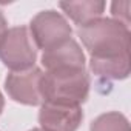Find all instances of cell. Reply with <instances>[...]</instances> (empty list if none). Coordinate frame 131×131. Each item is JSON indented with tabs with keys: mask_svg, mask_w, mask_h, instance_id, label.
Segmentation results:
<instances>
[{
	"mask_svg": "<svg viewBox=\"0 0 131 131\" xmlns=\"http://www.w3.org/2000/svg\"><path fill=\"white\" fill-rule=\"evenodd\" d=\"M0 60L11 71H25L36 67L37 48L26 26L8 29L0 39Z\"/></svg>",
	"mask_w": 131,
	"mask_h": 131,
	"instance_id": "3957f363",
	"label": "cell"
},
{
	"mask_svg": "<svg viewBox=\"0 0 131 131\" xmlns=\"http://www.w3.org/2000/svg\"><path fill=\"white\" fill-rule=\"evenodd\" d=\"M82 120L80 105L43 102L39 111V123L43 131H77Z\"/></svg>",
	"mask_w": 131,
	"mask_h": 131,
	"instance_id": "8992f818",
	"label": "cell"
},
{
	"mask_svg": "<svg viewBox=\"0 0 131 131\" xmlns=\"http://www.w3.org/2000/svg\"><path fill=\"white\" fill-rule=\"evenodd\" d=\"M123 3H125V2H123ZM123 3H120V2H114V3L111 5V13H113L114 20H117V22H120V23H123V25L128 26V25H129V14H128V9L122 11Z\"/></svg>",
	"mask_w": 131,
	"mask_h": 131,
	"instance_id": "8fae6325",
	"label": "cell"
},
{
	"mask_svg": "<svg viewBox=\"0 0 131 131\" xmlns=\"http://www.w3.org/2000/svg\"><path fill=\"white\" fill-rule=\"evenodd\" d=\"M91 79L85 68H57L45 71L40 80L43 102L82 105L90 94Z\"/></svg>",
	"mask_w": 131,
	"mask_h": 131,
	"instance_id": "7a4b0ae2",
	"label": "cell"
},
{
	"mask_svg": "<svg viewBox=\"0 0 131 131\" xmlns=\"http://www.w3.org/2000/svg\"><path fill=\"white\" fill-rule=\"evenodd\" d=\"M43 71L37 67L25 70V71H11L5 79V90L8 96L19 103L23 105H42V93H40V80Z\"/></svg>",
	"mask_w": 131,
	"mask_h": 131,
	"instance_id": "5b68a950",
	"label": "cell"
},
{
	"mask_svg": "<svg viewBox=\"0 0 131 131\" xmlns=\"http://www.w3.org/2000/svg\"><path fill=\"white\" fill-rule=\"evenodd\" d=\"M77 34L90 52V60H110L129 56V28L114 19H96L79 26Z\"/></svg>",
	"mask_w": 131,
	"mask_h": 131,
	"instance_id": "6da1fadb",
	"label": "cell"
},
{
	"mask_svg": "<svg viewBox=\"0 0 131 131\" xmlns=\"http://www.w3.org/2000/svg\"><path fill=\"white\" fill-rule=\"evenodd\" d=\"M59 6L76 25L83 26L96 19H100L106 5L105 2L99 0H88V2H60Z\"/></svg>",
	"mask_w": 131,
	"mask_h": 131,
	"instance_id": "ba28073f",
	"label": "cell"
},
{
	"mask_svg": "<svg viewBox=\"0 0 131 131\" xmlns=\"http://www.w3.org/2000/svg\"><path fill=\"white\" fill-rule=\"evenodd\" d=\"M90 70L102 79L123 80L129 76V56L110 60H90Z\"/></svg>",
	"mask_w": 131,
	"mask_h": 131,
	"instance_id": "9c48e42d",
	"label": "cell"
},
{
	"mask_svg": "<svg viewBox=\"0 0 131 131\" xmlns=\"http://www.w3.org/2000/svg\"><path fill=\"white\" fill-rule=\"evenodd\" d=\"M42 65L46 71L57 68H85V54L80 45L74 39H70L60 46L43 52Z\"/></svg>",
	"mask_w": 131,
	"mask_h": 131,
	"instance_id": "52a82bcc",
	"label": "cell"
},
{
	"mask_svg": "<svg viewBox=\"0 0 131 131\" xmlns=\"http://www.w3.org/2000/svg\"><path fill=\"white\" fill-rule=\"evenodd\" d=\"M8 31V22H6V19H5V16H3V13L0 11V39L3 37V34Z\"/></svg>",
	"mask_w": 131,
	"mask_h": 131,
	"instance_id": "7c38bea8",
	"label": "cell"
},
{
	"mask_svg": "<svg viewBox=\"0 0 131 131\" xmlns=\"http://www.w3.org/2000/svg\"><path fill=\"white\" fill-rule=\"evenodd\" d=\"M31 131H43L42 128H34V129H31Z\"/></svg>",
	"mask_w": 131,
	"mask_h": 131,
	"instance_id": "5bb4252c",
	"label": "cell"
},
{
	"mask_svg": "<svg viewBox=\"0 0 131 131\" xmlns=\"http://www.w3.org/2000/svg\"><path fill=\"white\" fill-rule=\"evenodd\" d=\"M29 34L36 48L43 52L60 46L71 39L73 29L60 13L46 9L39 13L29 23Z\"/></svg>",
	"mask_w": 131,
	"mask_h": 131,
	"instance_id": "277c9868",
	"label": "cell"
},
{
	"mask_svg": "<svg viewBox=\"0 0 131 131\" xmlns=\"http://www.w3.org/2000/svg\"><path fill=\"white\" fill-rule=\"evenodd\" d=\"M90 131H129V122L123 114L110 111L94 119L90 125Z\"/></svg>",
	"mask_w": 131,
	"mask_h": 131,
	"instance_id": "30bf717a",
	"label": "cell"
},
{
	"mask_svg": "<svg viewBox=\"0 0 131 131\" xmlns=\"http://www.w3.org/2000/svg\"><path fill=\"white\" fill-rule=\"evenodd\" d=\"M3 106H5V99H3L2 93H0V114H2V111H3Z\"/></svg>",
	"mask_w": 131,
	"mask_h": 131,
	"instance_id": "4fadbf2b",
	"label": "cell"
}]
</instances>
